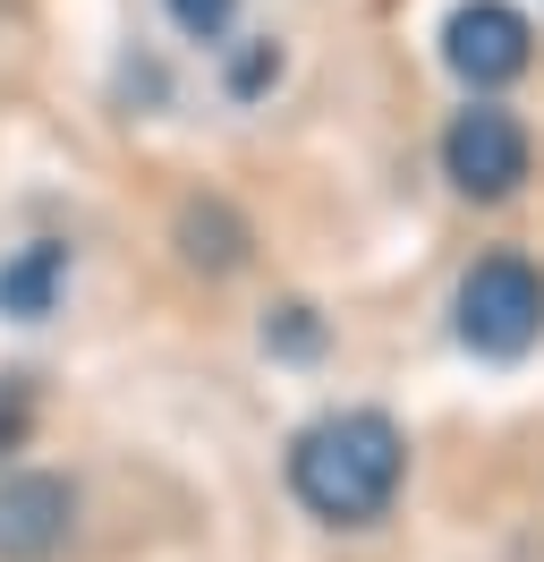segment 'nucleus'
<instances>
[{
    "label": "nucleus",
    "instance_id": "6",
    "mask_svg": "<svg viewBox=\"0 0 544 562\" xmlns=\"http://www.w3.org/2000/svg\"><path fill=\"white\" fill-rule=\"evenodd\" d=\"M247 222H238L230 205H222V196H188V205H179V256H188V265H196V273H238V265H247Z\"/></svg>",
    "mask_w": 544,
    "mask_h": 562
},
{
    "label": "nucleus",
    "instance_id": "1",
    "mask_svg": "<svg viewBox=\"0 0 544 562\" xmlns=\"http://www.w3.org/2000/svg\"><path fill=\"white\" fill-rule=\"evenodd\" d=\"M281 477H290L306 520L374 528V520H392V503L408 486V435L392 409H324V418H306L290 435Z\"/></svg>",
    "mask_w": 544,
    "mask_h": 562
},
{
    "label": "nucleus",
    "instance_id": "5",
    "mask_svg": "<svg viewBox=\"0 0 544 562\" xmlns=\"http://www.w3.org/2000/svg\"><path fill=\"white\" fill-rule=\"evenodd\" d=\"M77 537V486L60 469L0 477V562H52Z\"/></svg>",
    "mask_w": 544,
    "mask_h": 562
},
{
    "label": "nucleus",
    "instance_id": "9",
    "mask_svg": "<svg viewBox=\"0 0 544 562\" xmlns=\"http://www.w3.org/2000/svg\"><path fill=\"white\" fill-rule=\"evenodd\" d=\"M162 9H170V26L196 43H222L238 26V0H162Z\"/></svg>",
    "mask_w": 544,
    "mask_h": 562
},
{
    "label": "nucleus",
    "instance_id": "2",
    "mask_svg": "<svg viewBox=\"0 0 544 562\" xmlns=\"http://www.w3.org/2000/svg\"><path fill=\"white\" fill-rule=\"evenodd\" d=\"M451 333H460V350L494 358H528L544 341V273L519 256V247H494V256H476L460 290H451Z\"/></svg>",
    "mask_w": 544,
    "mask_h": 562
},
{
    "label": "nucleus",
    "instance_id": "10",
    "mask_svg": "<svg viewBox=\"0 0 544 562\" xmlns=\"http://www.w3.org/2000/svg\"><path fill=\"white\" fill-rule=\"evenodd\" d=\"M264 77H281V52H272V43H247V52H238V69H230V86H238V94H256Z\"/></svg>",
    "mask_w": 544,
    "mask_h": 562
},
{
    "label": "nucleus",
    "instance_id": "8",
    "mask_svg": "<svg viewBox=\"0 0 544 562\" xmlns=\"http://www.w3.org/2000/svg\"><path fill=\"white\" fill-rule=\"evenodd\" d=\"M264 350L272 358H315V350H324V324H315L306 299H290V307H272V316H264Z\"/></svg>",
    "mask_w": 544,
    "mask_h": 562
},
{
    "label": "nucleus",
    "instance_id": "7",
    "mask_svg": "<svg viewBox=\"0 0 544 562\" xmlns=\"http://www.w3.org/2000/svg\"><path fill=\"white\" fill-rule=\"evenodd\" d=\"M60 281H68V247H60V239L18 247V256L0 265V316L43 324V316H52V299H60Z\"/></svg>",
    "mask_w": 544,
    "mask_h": 562
},
{
    "label": "nucleus",
    "instance_id": "3",
    "mask_svg": "<svg viewBox=\"0 0 544 562\" xmlns=\"http://www.w3.org/2000/svg\"><path fill=\"white\" fill-rule=\"evenodd\" d=\"M528 171H536V137L519 128V111H502V103L451 111V128H442V179H451L468 205H502V196H519Z\"/></svg>",
    "mask_w": 544,
    "mask_h": 562
},
{
    "label": "nucleus",
    "instance_id": "4",
    "mask_svg": "<svg viewBox=\"0 0 544 562\" xmlns=\"http://www.w3.org/2000/svg\"><path fill=\"white\" fill-rule=\"evenodd\" d=\"M528 60H536V26L510 0H460L442 18V69L460 77L476 103H494L510 77H528Z\"/></svg>",
    "mask_w": 544,
    "mask_h": 562
}]
</instances>
